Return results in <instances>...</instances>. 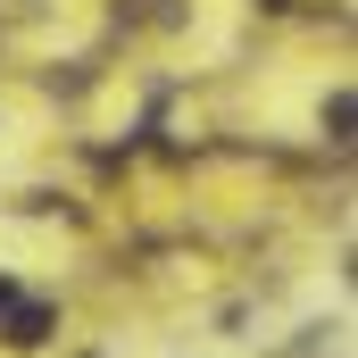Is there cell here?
Returning <instances> with one entry per match:
<instances>
[{
	"label": "cell",
	"mask_w": 358,
	"mask_h": 358,
	"mask_svg": "<svg viewBox=\"0 0 358 358\" xmlns=\"http://www.w3.org/2000/svg\"><path fill=\"white\" fill-rule=\"evenodd\" d=\"M350 117H358L350 84H334V92H325V142H350Z\"/></svg>",
	"instance_id": "obj_2"
},
{
	"label": "cell",
	"mask_w": 358,
	"mask_h": 358,
	"mask_svg": "<svg viewBox=\"0 0 358 358\" xmlns=\"http://www.w3.org/2000/svg\"><path fill=\"white\" fill-rule=\"evenodd\" d=\"M50 334H59V300H25V292H17V300L0 308V342H8V350H50Z\"/></svg>",
	"instance_id": "obj_1"
},
{
	"label": "cell",
	"mask_w": 358,
	"mask_h": 358,
	"mask_svg": "<svg viewBox=\"0 0 358 358\" xmlns=\"http://www.w3.org/2000/svg\"><path fill=\"white\" fill-rule=\"evenodd\" d=\"M8 300H17V275H0V308H8Z\"/></svg>",
	"instance_id": "obj_3"
}]
</instances>
